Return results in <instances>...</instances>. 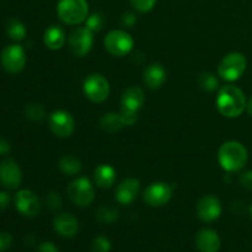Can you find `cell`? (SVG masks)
<instances>
[{
	"label": "cell",
	"instance_id": "7402d4cb",
	"mask_svg": "<svg viewBox=\"0 0 252 252\" xmlns=\"http://www.w3.org/2000/svg\"><path fill=\"white\" fill-rule=\"evenodd\" d=\"M100 127L107 133H117L126 126L120 113L107 112L100 118Z\"/></svg>",
	"mask_w": 252,
	"mask_h": 252
},
{
	"label": "cell",
	"instance_id": "603a6c76",
	"mask_svg": "<svg viewBox=\"0 0 252 252\" xmlns=\"http://www.w3.org/2000/svg\"><path fill=\"white\" fill-rule=\"evenodd\" d=\"M59 169L63 174L68 175V176H74L83 170V162L74 155H64L59 160Z\"/></svg>",
	"mask_w": 252,
	"mask_h": 252
},
{
	"label": "cell",
	"instance_id": "ab89813d",
	"mask_svg": "<svg viewBox=\"0 0 252 252\" xmlns=\"http://www.w3.org/2000/svg\"><path fill=\"white\" fill-rule=\"evenodd\" d=\"M250 217H251V219H252V204L250 206Z\"/></svg>",
	"mask_w": 252,
	"mask_h": 252
},
{
	"label": "cell",
	"instance_id": "5bb4252c",
	"mask_svg": "<svg viewBox=\"0 0 252 252\" xmlns=\"http://www.w3.org/2000/svg\"><path fill=\"white\" fill-rule=\"evenodd\" d=\"M196 212L202 221L212 223L221 216V203L217 197L204 196L197 203Z\"/></svg>",
	"mask_w": 252,
	"mask_h": 252
},
{
	"label": "cell",
	"instance_id": "ac0fdd59",
	"mask_svg": "<svg viewBox=\"0 0 252 252\" xmlns=\"http://www.w3.org/2000/svg\"><path fill=\"white\" fill-rule=\"evenodd\" d=\"M166 70L164 65L160 63H153L145 68L143 73V81L150 90H157L161 88L164 83L166 81Z\"/></svg>",
	"mask_w": 252,
	"mask_h": 252
},
{
	"label": "cell",
	"instance_id": "7c38bea8",
	"mask_svg": "<svg viewBox=\"0 0 252 252\" xmlns=\"http://www.w3.org/2000/svg\"><path fill=\"white\" fill-rule=\"evenodd\" d=\"M15 207L17 212L27 218H33L39 214L41 211V203H39L38 196L31 189H20L15 194Z\"/></svg>",
	"mask_w": 252,
	"mask_h": 252
},
{
	"label": "cell",
	"instance_id": "e575fe53",
	"mask_svg": "<svg viewBox=\"0 0 252 252\" xmlns=\"http://www.w3.org/2000/svg\"><path fill=\"white\" fill-rule=\"evenodd\" d=\"M137 22V19H135V15L132 14V12H126V14L122 15V25L127 27H132L133 25Z\"/></svg>",
	"mask_w": 252,
	"mask_h": 252
},
{
	"label": "cell",
	"instance_id": "6da1fadb",
	"mask_svg": "<svg viewBox=\"0 0 252 252\" xmlns=\"http://www.w3.org/2000/svg\"><path fill=\"white\" fill-rule=\"evenodd\" d=\"M245 94L235 85H224L217 95L216 105L219 113L226 118H236L246 110Z\"/></svg>",
	"mask_w": 252,
	"mask_h": 252
},
{
	"label": "cell",
	"instance_id": "4fadbf2b",
	"mask_svg": "<svg viewBox=\"0 0 252 252\" xmlns=\"http://www.w3.org/2000/svg\"><path fill=\"white\" fill-rule=\"evenodd\" d=\"M22 182V171L14 159H5L0 162V184L6 189H17Z\"/></svg>",
	"mask_w": 252,
	"mask_h": 252
},
{
	"label": "cell",
	"instance_id": "484cf974",
	"mask_svg": "<svg viewBox=\"0 0 252 252\" xmlns=\"http://www.w3.org/2000/svg\"><path fill=\"white\" fill-rule=\"evenodd\" d=\"M96 218L102 224H112L118 219V211L110 206H102L98 208Z\"/></svg>",
	"mask_w": 252,
	"mask_h": 252
},
{
	"label": "cell",
	"instance_id": "4316f807",
	"mask_svg": "<svg viewBox=\"0 0 252 252\" xmlns=\"http://www.w3.org/2000/svg\"><path fill=\"white\" fill-rule=\"evenodd\" d=\"M25 115L29 120L33 121V122H38L46 117V110L41 103H30L25 108Z\"/></svg>",
	"mask_w": 252,
	"mask_h": 252
},
{
	"label": "cell",
	"instance_id": "d4e9b609",
	"mask_svg": "<svg viewBox=\"0 0 252 252\" xmlns=\"http://www.w3.org/2000/svg\"><path fill=\"white\" fill-rule=\"evenodd\" d=\"M198 85L201 86L202 90L207 91V93H213L219 88V80L213 73L203 71L198 76Z\"/></svg>",
	"mask_w": 252,
	"mask_h": 252
},
{
	"label": "cell",
	"instance_id": "4dcf8cb0",
	"mask_svg": "<svg viewBox=\"0 0 252 252\" xmlns=\"http://www.w3.org/2000/svg\"><path fill=\"white\" fill-rule=\"evenodd\" d=\"M120 115L121 117H122L123 122H125V126H128V127L133 126L138 121L137 111H132V110H128V108L121 107Z\"/></svg>",
	"mask_w": 252,
	"mask_h": 252
},
{
	"label": "cell",
	"instance_id": "3957f363",
	"mask_svg": "<svg viewBox=\"0 0 252 252\" xmlns=\"http://www.w3.org/2000/svg\"><path fill=\"white\" fill-rule=\"evenodd\" d=\"M57 14L64 24L75 26L88 19L89 4L86 0H59Z\"/></svg>",
	"mask_w": 252,
	"mask_h": 252
},
{
	"label": "cell",
	"instance_id": "e0dca14e",
	"mask_svg": "<svg viewBox=\"0 0 252 252\" xmlns=\"http://www.w3.org/2000/svg\"><path fill=\"white\" fill-rule=\"evenodd\" d=\"M196 246L199 252H218L221 241L218 233L212 229H202L196 235Z\"/></svg>",
	"mask_w": 252,
	"mask_h": 252
},
{
	"label": "cell",
	"instance_id": "d6986e66",
	"mask_svg": "<svg viewBox=\"0 0 252 252\" xmlns=\"http://www.w3.org/2000/svg\"><path fill=\"white\" fill-rule=\"evenodd\" d=\"M144 102L145 94L139 86H130V88L126 89L121 97V107L137 111V112H139Z\"/></svg>",
	"mask_w": 252,
	"mask_h": 252
},
{
	"label": "cell",
	"instance_id": "52a82bcc",
	"mask_svg": "<svg viewBox=\"0 0 252 252\" xmlns=\"http://www.w3.org/2000/svg\"><path fill=\"white\" fill-rule=\"evenodd\" d=\"M69 199L78 207H88L95 199V189L86 177H78L66 189Z\"/></svg>",
	"mask_w": 252,
	"mask_h": 252
},
{
	"label": "cell",
	"instance_id": "1f68e13d",
	"mask_svg": "<svg viewBox=\"0 0 252 252\" xmlns=\"http://www.w3.org/2000/svg\"><path fill=\"white\" fill-rule=\"evenodd\" d=\"M46 203L48 208H51L52 211H57L62 207L63 201H62L61 194L57 193V192H49L46 197Z\"/></svg>",
	"mask_w": 252,
	"mask_h": 252
},
{
	"label": "cell",
	"instance_id": "f1b7e54d",
	"mask_svg": "<svg viewBox=\"0 0 252 252\" xmlns=\"http://www.w3.org/2000/svg\"><path fill=\"white\" fill-rule=\"evenodd\" d=\"M91 246H93L94 252H110L111 248H112L110 239L103 235L96 236Z\"/></svg>",
	"mask_w": 252,
	"mask_h": 252
},
{
	"label": "cell",
	"instance_id": "44dd1931",
	"mask_svg": "<svg viewBox=\"0 0 252 252\" xmlns=\"http://www.w3.org/2000/svg\"><path fill=\"white\" fill-rule=\"evenodd\" d=\"M116 170L108 164H101L94 170V181L100 189H111L116 182Z\"/></svg>",
	"mask_w": 252,
	"mask_h": 252
},
{
	"label": "cell",
	"instance_id": "83f0119b",
	"mask_svg": "<svg viewBox=\"0 0 252 252\" xmlns=\"http://www.w3.org/2000/svg\"><path fill=\"white\" fill-rule=\"evenodd\" d=\"M85 26L93 32L100 31L103 26V16L98 12L89 15L88 19L85 20Z\"/></svg>",
	"mask_w": 252,
	"mask_h": 252
},
{
	"label": "cell",
	"instance_id": "cb8c5ba5",
	"mask_svg": "<svg viewBox=\"0 0 252 252\" xmlns=\"http://www.w3.org/2000/svg\"><path fill=\"white\" fill-rule=\"evenodd\" d=\"M6 33L12 41L15 42H21L26 38V26L24 25V22L20 21L19 19H10L6 24Z\"/></svg>",
	"mask_w": 252,
	"mask_h": 252
},
{
	"label": "cell",
	"instance_id": "2e32d148",
	"mask_svg": "<svg viewBox=\"0 0 252 252\" xmlns=\"http://www.w3.org/2000/svg\"><path fill=\"white\" fill-rule=\"evenodd\" d=\"M53 228L63 238H74L79 231V221L73 214L61 213L54 218Z\"/></svg>",
	"mask_w": 252,
	"mask_h": 252
},
{
	"label": "cell",
	"instance_id": "30bf717a",
	"mask_svg": "<svg viewBox=\"0 0 252 252\" xmlns=\"http://www.w3.org/2000/svg\"><path fill=\"white\" fill-rule=\"evenodd\" d=\"M51 132L59 138H69L75 130V120L73 115L65 110H56L48 118Z\"/></svg>",
	"mask_w": 252,
	"mask_h": 252
},
{
	"label": "cell",
	"instance_id": "8fae6325",
	"mask_svg": "<svg viewBox=\"0 0 252 252\" xmlns=\"http://www.w3.org/2000/svg\"><path fill=\"white\" fill-rule=\"evenodd\" d=\"M174 193V186L166 182H153L144 189L143 198L150 207H162L167 204Z\"/></svg>",
	"mask_w": 252,
	"mask_h": 252
},
{
	"label": "cell",
	"instance_id": "ffe728a7",
	"mask_svg": "<svg viewBox=\"0 0 252 252\" xmlns=\"http://www.w3.org/2000/svg\"><path fill=\"white\" fill-rule=\"evenodd\" d=\"M43 42L48 49H51V51H58L66 42L65 31L59 25H52V26H49L44 31Z\"/></svg>",
	"mask_w": 252,
	"mask_h": 252
},
{
	"label": "cell",
	"instance_id": "74e56055",
	"mask_svg": "<svg viewBox=\"0 0 252 252\" xmlns=\"http://www.w3.org/2000/svg\"><path fill=\"white\" fill-rule=\"evenodd\" d=\"M11 150V145L6 139L0 137V155H6Z\"/></svg>",
	"mask_w": 252,
	"mask_h": 252
},
{
	"label": "cell",
	"instance_id": "8d00e7d4",
	"mask_svg": "<svg viewBox=\"0 0 252 252\" xmlns=\"http://www.w3.org/2000/svg\"><path fill=\"white\" fill-rule=\"evenodd\" d=\"M10 202H11V197H10V194L5 191H0V209L7 208Z\"/></svg>",
	"mask_w": 252,
	"mask_h": 252
},
{
	"label": "cell",
	"instance_id": "f35d334b",
	"mask_svg": "<svg viewBox=\"0 0 252 252\" xmlns=\"http://www.w3.org/2000/svg\"><path fill=\"white\" fill-rule=\"evenodd\" d=\"M246 110H248V112L252 116V97L250 98V101L246 103Z\"/></svg>",
	"mask_w": 252,
	"mask_h": 252
},
{
	"label": "cell",
	"instance_id": "f546056e",
	"mask_svg": "<svg viewBox=\"0 0 252 252\" xmlns=\"http://www.w3.org/2000/svg\"><path fill=\"white\" fill-rule=\"evenodd\" d=\"M129 1L130 5H132L138 12L145 14V12H149L154 9L158 0H129Z\"/></svg>",
	"mask_w": 252,
	"mask_h": 252
},
{
	"label": "cell",
	"instance_id": "277c9868",
	"mask_svg": "<svg viewBox=\"0 0 252 252\" xmlns=\"http://www.w3.org/2000/svg\"><path fill=\"white\" fill-rule=\"evenodd\" d=\"M248 66L246 57L240 52H231L226 54L218 66V74L226 81H236L244 75Z\"/></svg>",
	"mask_w": 252,
	"mask_h": 252
},
{
	"label": "cell",
	"instance_id": "9a60e30c",
	"mask_svg": "<svg viewBox=\"0 0 252 252\" xmlns=\"http://www.w3.org/2000/svg\"><path fill=\"white\" fill-rule=\"evenodd\" d=\"M140 189V182L137 179L133 177H128L125 179L116 189V199L122 206H127L130 204L135 198H137L138 193Z\"/></svg>",
	"mask_w": 252,
	"mask_h": 252
},
{
	"label": "cell",
	"instance_id": "7a4b0ae2",
	"mask_svg": "<svg viewBox=\"0 0 252 252\" xmlns=\"http://www.w3.org/2000/svg\"><path fill=\"white\" fill-rule=\"evenodd\" d=\"M248 159V149L236 140L223 143L218 150V161L226 172L240 171L245 167Z\"/></svg>",
	"mask_w": 252,
	"mask_h": 252
},
{
	"label": "cell",
	"instance_id": "8992f818",
	"mask_svg": "<svg viewBox=\"0 0 252 252\" xmlns=\"http://www.w3.org/2000/svg\"><path fill=\"white\" fill-rule=\"evenodd\" d=\"M83 90L88 100L94 103H101L110 96L111 86L105 76L94 73L86 76L83 84Z\"/></svg>",
	"mask_w": 252,
	"mask_h": 252
},
{
	"label": "cell",
	"instance_id": "5b68a950",
	"mask_svg": "<svg viewBox=\"0 0 252 252\" xmlns=\"http://www.w3.org/2000/svg\"><path fill=\"white\" fill-rule=\"evenodd\" d=\"M103 46L111 56L125 57L132 52L134 47V39L128 32L122 30H113L105 36Z\"/></svg>",
	"mask_w": 252,
	"mask_h": 252
},
{
	"label": "cell",
	"instance_id": "d6a6232c",
	"mask_svg": "<svg viewBox=\"0 0 252 252\" xmlns=\"http://www.w3.org/2000/svg\"><path fill=\"white\" fill-rule=\"evenodd\" d=\"M12 239L11 234L6 233V231H1L0 233V252H5L9 250L12 245Z\"/></svg>",
	"mask_w": 252,
	"mask_h": 252
},
{
	"label": "cell",
	"instance_id": "9c48e42d",
	"mask_svg": "<svg viewBox=\"0 0 252 252\" xmlns=\"http://www.w3.org/2000/svg\"><path fill=\"white\" fill-rule=\"evenodd\" d=\"M68 43L71 53L75 57L83 58L86 54L90 53L91 48H93L94 32L86 26L78 27L69 34Z\"/></svg>",
	"mask_w": 252,
	"mask_h": 252
},
{
	"label": "cell",
	"instance_id": "836d02e7",
	"mask_svg": "<svg viewBox=\"0 0 252 252\" xmlns=\"http://www.w3.org/2000/svg\"><path fill=\"white\" fill-rule=\"evenodd\" d=\"M239 182L241 186L246 189H252V170H248V171L243 172L239 177Z\"/></svg>",
	"mask_w": 252,
	"mask_h": 252
},
{
	"label": "cell",
	"instance_id": "ba28073f",
	"mask_svg": "<svg viewBox=\"0 0 252 252\" xmlns=\"http://www.w3.org/2000/svg\"><path fill=\"white\" fill-rule=\"evenodd\" d=\"M0 63L7 73H21L26 65V52L20 44H9L1 51Z\"/></svg>",
	"mask_w": 252,
	"mask_h": 252
},
{
	"label": "cell",
	"instance_id": "d590c367",
	"mask_svg": "<svg viewBox=\"0 0 252 252\" xmlns=\"http://www.w3.org/2000/svg\"><path fill=\"white\" fill-rule=\"evenodd\" d=\"M37 252H59L57 246L53 243H49V241H44L37 249Z\"/></svg>",
	"mask_w": 252,
	"mask_h": 252
}]
</instances>
